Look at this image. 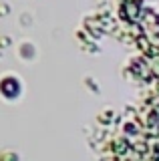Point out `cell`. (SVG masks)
<instances>
[{"label": "cell", "instance_id": "obj_1", "mask_svg": "<svg viewBox=\"0 0 159 161\" xmlns=\"http://www.w3.org/2000/svg\"><path fill=\"white\" fill-rule=\"evenodd\" d=\"M22 80L14 73L0 75V97L4 101H16L22 95Z\"/></svg>", "mask_w": 159, "mask_h": 161}, {"label": "cell", "instance_id": "obj_2", "mask_svg": "<svg viewBox=\"0 0 159 161\" xmlns=\"http://www.w3.org/2000/svg\"><path fill=\"white\" fill-rule=\"evenodd\" d=\"M18 57L22 60H34V57H36V47L32 42H28V40H24V42L18 44Z\"/></svg>", "mask_w": 159, "mask_h": 161}]
</instances>
